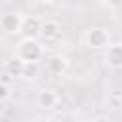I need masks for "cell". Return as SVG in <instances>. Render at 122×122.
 <instances>
[{
  "mask_svg": "<svg viewBox=\"0 0 122 122\" xmlns=\"http://www.w3.org/2000/svg\"><path fill=\"white\" fill-rule=\"evenodd\" d=\"M59 36H61V25H59V21H55V19H42L38 38H42L46 42H55Z\"/></svg>",
  "mask_w": 122,
  "mask_h": 122,
  "instance_id": "4",
  "label": "cell"
},
{
  "mask_svg": "<svg viewBox=\"0 0 122 122\" xmlns=\"http://www.w3.org/2000/svg\"><path fill=\"white\" fill-rule=\"evenodd\" d=\"M38 71H40L38 61L23 63V72H21V78H36V76H38Z\"/></svg>",
  "mask_w": 122,
  "mask_h": 122,
  "instance_id": "10",
  "label": "cell"
},
{
  "mask_svg": "<svg viewBox=\"0 0 122 122\" xmlns=\"http://www.w3.org/2000/svg\"><path fill=\"white\" fill-rule=\"evenodd\" d=\"M40 23H42V19L36 17V15L23 17L21 19L19 34H23V38H38V34H40Z\"/></svg>",
  "mask_w": 122,
  "mask_h": 122,
  "instance_id": "5",
  "label": "cell"
},
{
  "mask_svg": "<svg viewBox=\"0 0 122 122\" xmlns=\"http://www.w3.org/2000/svg\"><path fill=\"white\" fill-rule=\"evenodd\" d=\"M112 6H118V0H112Z\"/></svg>",
  "mask_w": 122,
  "mask_h": 122,
  "instance_id": "12",
  "label": "cell"
},
{
  "mask_svg": "<svg viewBox=\"0 0 122 122\" xmlns=\"http://www.w3.org/2000/svg\"><path fill=\"white\" fill-rule=\"evenodd\" d=\"M105 61L112 69H118L122 65V46L118 42H109L105 46Z\"/></svg>",
  "mask_w": 122,
  "mask_h": 122,
  "instance_id": "7",
  "label": "cell"
},
{
  "mask_svg": "<svg viewBox=\"0 0 122 122\" xmlns=\"http://www.w3.org/2000/svg\"><path fill=\"white\" fill-rule=\"evenodd\" d=\"M46 69H48L50 74H53V76H61V74H65L67 69H69V59H67L65 55H61V53H53V55L48 57V61H46Z\"/></svg>",
  "mask_w": 122,
  "mask_h": 122,
  "instance_id": "6",
  "label": "cell"
},
{
  "mask_svg": "<svg viewBox=\"0 0 122 122\" xmlns=\"http://www.w3.org/2000/svg\"><path fill=\"white\" fill-rule=\"evenodd\" d=\"M42 55H44V48L36 38H21L19 44L15 46V57L21 59L23 63L40 61Z\"/></svg>",
  "mask_w": 122,
  "mask_h": 122,
  "instance_id": "1",
  "label": "cell"
},
{
  "mask_svg": "<svg viewBox=\"0 0 122 122\" xmlns=\"http://www.w3.org/2000/svg\"><path fill=\"white\" fill-rule=\"evenodd\" d=\"M57 103H59V97H57V93H55L53 90L44 88V90H40V92L36 93V105H38L40 109H44V111L55 109Z\"/></svg>",
  "mask_w": 122,
  "mask_h": 122,
  "instance_id": "8",
  "label": "cell"
},
{
  "mask_svg": "<svg viewBox=\"0 0 122 122\" xmlns=\"http://www.w3.org/2000/svg\"><path fill=\"white\" fill-rule=\"evenodd\" d=\"M109 42H111V34L101 27H92L84 32V44L90 50H105Z\"/></svg>",
  "mask_w": 122,
  "mask_h": 122,
  "instance_id": "2",
  "label": "cell"
},
{
  "mask_svg": "<svg viewBox=\"0 0 122 122\" xmlns=\"http://www.w3.org/2000/svg\"><path fill=\"white\" fill-rule=\"evenodd\" d=\"M36 2H53V0H36Z\"/></svg>",
  "mask_w": 122,
  "mask_h": 122,
  "instance_id": "13",
  "label": "cell"
},
{
  "mask_svg": "<svg viewBox=\"0 0 122 122\" xmlns=\"http://www.w3.org/2000/svg\"><path fill=\"white\" fill-rule=\"evenodd\" d=\"M8 97H10V88L0 82V101H4V99H8Z\"/></svg>",
  "mask_w": 122,
  "mask_h": 122,
  "instance_id": "11",
  "label": "cell"
},
{
  "mask_svg": "<svg viewBox=\"0 0 122 122\" xmlns=\"http://www.w3.org/2000/svg\"><path fill=\"white\" fill-rule=\"evenodd\" d=\"M21 72H23V61L13 57L10 61H6V74L8 76H13V78H21Z\"/></svg>",
  "mask_w": 122,
  "mask_h": 122,
  "instance_id": "9",
  "label": "cell"
},
{
  "mask_svg": "<svg viewBox=\"0 0 122 122\" xmlns=\"http://www.w3.org/2000/svg\"><path fill=\"white\" fill-rule=\"evenodd\" d=\"M21 19H23V15L17 13V11L2 13V15H0V29H2L6 34H19Z\"/></svg>",
  "mask_w": 122,
  "mask_h": 122,
  "instance_id": "3",
  "label": "cell"
}]
</instances>
